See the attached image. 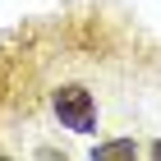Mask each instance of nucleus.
Returning a JSON list of instances; mask_svg holds the SVG:
<instances>
[{
	"mask_svg": "<svg viewBox=\"0 0 161 161\" xmlns=\"http://www.w3.org/2000/svg\"><path fill=\"white\" fill-rule=\"evenodd\" d=\"M147 157H157V161H161V138H157V143L147 147Z\"/></svg>",
	"mask_w": 161,
	"mask_h": 161,
	"instance_id": "7ed1b4c3",
	"label": "nucleus"
},
{
	"mask_svg": "<svg viewBox=\"0 0 161 161\" xmlns=\"http://www.w3.org/2000/svg\"><path fill=\"white\" fill-rule=\"evenodd\" d=\"M92 157H97V161H134L138 157V143H134V138H111V143H97Z\"/></svg>",
	"mask_w": 161,
	"mask_h": 161,
	"instance_id": "f03ea898",
	"label": "nucleus"
},
{
	"mask_svg": "<svg viewBox=\"0 0 161 161\" xmlns=\"http://www.w3.org/2000/svg\"><path fill=\"white\" fill-rule=\"evenodd\" d=\"M51 111L69 134H97V101L83 83H60L51 92Z\"/></svg>",
	"mask_w": 161,
	"mask_h": 161,
	"instance_id": "f257e3e1",
	"label": "nucleus"
}]
</instances>
